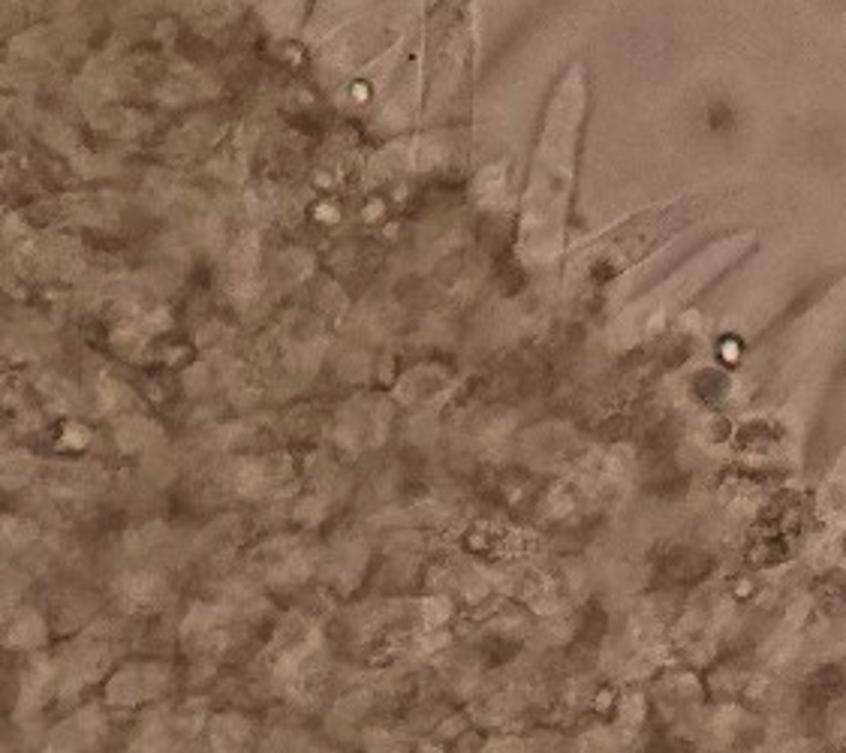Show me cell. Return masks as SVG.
<instances>
[{
	"label": "cell",
	"mask_w": 846,
	"mask_h": 753,
	"mask_svg": "<svg viewBox=\"0 0 846 753\" xmlns=\"http://www.w3.org/2000/svg\"><path fill=\"white\" fill-rule=\"evenodd\" d=\"M693 208H696V199H684V202H675V205H666V208L645 214V217H633L629 224L618 226L609 238H602V242H606V253L600 256L597 265H602V269H609V271L624 269L627 262H633L642 253L651 251L660 238H666L669 233H675L681 224L693 220Z\"/></svg>",
	"instance_id": "obj_2"
},
{
	"label": "cell",
	"mask_w": 846,
	"mask_h": 753,
	"mask_svg": "<svg viewBox=\"0 0 846 753\" xmlns=\"http://www.w3.org/2000/svg\"><path fill=\"white\" fill-rule=\"evenodd\" d=\"M582 118H584V70L575 64L564 75V82L557 84L555 97H551L546 130H542L537 164H533L528 187V214H524L528 226H533V233H542V226H548V233L560 235L566 202L569 193H573L575 178L573 160Z\"/></svg>",
	"instance_id": "obj_1"
}]
</instances>
